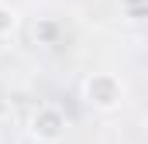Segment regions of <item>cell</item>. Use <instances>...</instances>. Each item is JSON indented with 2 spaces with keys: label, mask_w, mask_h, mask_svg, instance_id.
Masks as SVG:
<instances>
[{
  "label": "cell",
  "mask_w": 148,
  "mask_h": 144,
  "mask_svg": "<svg viewBox=\"0 0 148 144\" xmlns=\"http://www.w3.org/2000/svg\"><path fill=\"white\" fill-rule=\"evenodd\" d=\"M83 100H86V107L100 110V113L121 110V103H124V82H121V75H114V72H90L83 79Z\"/></svg>",
  "instance_id": "6da1fadb"
},
{
  "label": "cell",
  "mask_w": 148,
  "mask_h": 144,
  "mask_svg": "<svg viewBox=\"0 0 148 144\" xmlns=\"http://www.w3.org/2000/svg\"><path fill=\"white\" fill-rule=\"evenodd\" d=\"M28 134H31V141H38V144H62L66 134H69V117H66V110L55 107V103H41V107L31 113V120H28Z\"/></svg>",
  "instance_id": "7a4b0ae2"
},
{
  "label": "cell",
  "mask_w": 148,
  "mask_h": 144,
  "mask_svg": "<svg viewBox=\"0 0 148 144\" xmlns=\"http://www.w3.org/2000/svg\"><path fill=\"white\" fill-rule=\"evenodd\" d=\"M17 24H21L17 7H10L7 0H0V38H10L14 31H17Z\"/></svg>",
  "instance_id": "3957f363"
},
{
  "label": "cell",
  "mask_w": 148,
  "mask_h": 144,
  "mask_svg": "<svg viewBox=\"0 0 148 144\" xmlns=\"http://www.w3.org/2000/svg\"><path fill=\"white\" fill-rule=\"evenodd\" d=\"M55 38H59V24L55 21H38L35 24V41L38 45H55Z\"/></svg>",
  "instance_id": "277c9868"
},
{
  "label": "cell",
  "mask_w": 148,
  "mask_h": 144,
  "mask_svg": "<svg viewBox=\"0 0 148 144\" xmlns=\"http://www.w3.org/2000/svg\"><path fill=\"white\" fill-rule=\"evenodd\" d=\"M145 137H148V120H145Z\"/></svg>",
  "instance_id": "5b68a950"
}]
</instances>
